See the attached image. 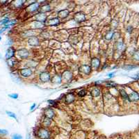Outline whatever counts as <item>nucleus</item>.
I'll return each mask as SVG.
<instances>
[{
  "label": "nucleus",
  "instance_id": "0eeeda50",
  "mask_svg": "<svg viewBox=\"0 0 139 139\" xmlns=\"http://www.w3.org/2000/svg\"><path fill=\"white\" fill-rule=\"evenodd\" d=\"M79 70H80V72H83L84 74L88 75L91 72V67L88 65H83L80 67Z\"/></svg>",
  "mask_w": 139,
  "mask_h": 139
},
{
  "label": "nucleus",
  "instance_id": "ea45409f",
  "mask_svg": "<svg viewBox=\"0 0 139 139\" xmlns=\"http://www.w3.org/2000/svg\"><path fill=\"white\" fill-rule=\"evenodd\" d=\"M114 74H115V72H111V73H109V74H108V77H110V78H111V77H113V76H114Z\"/></svg>",
  "mask_w": 139,
  "mask_h": 139
},
{
  "label": "nucleus",
  "instance_id": "ddd939ff",
  "mask_svg": "<svg viewBox=\"0 0 139 139\" xmlns=\"http://www.w3.org/2000/svg\"><path fill=\"white\" fill-rule=\"evenodd\" d=\"M139 100V95L136 92H132V93L130 94L129 96V100L131 102H134V101H137Z\"/></svg>",
  "mask_w": 139,
  "mask_h": 139
},
{
  "label": "nucleus",
  "instance_id": "a18cd8bd",
  "mask_svg": "<svg viewBox=\"0 0 139 139\" xmlns=\"http://www.w3.org/2000/svg\"><path fill=\"white\" fill-rule=\"evenodd\" d=\"M0 58H2V55L0 54Z\"/></svg>",
  "mask_w": 139,
  "mask_h": 139
},
{
  "label": "nucleus",
  "instance_id": "bb28decb",
  "mask_svg": "<svg viewBox=\"0 0 139 139\" xmlns=\"http://www.w3.org/2000/svg\"><path fill=\"white\" fill-rule=\"evenodd\" d=\"M138 66L137 65H125L124 68L125 70H132L133 69H135V68H137Z\"/></svg>",
  "mask_w": 139,
  "mask_h": 139
},
{
  "label": "nucleus",
  "instance_id": "a878e982",
  "mask_svg": "<svg viewBox=\"0 0 139 139\" xmlns=\"http://www.w3.org/2000/svg\"><path fill=\"white\" fill-rule=\"evenodd\" d=\"M6 61H7L8 65L11 67H13L15 64V61L14 59H13V58H11L9 60H6Z\"/></svg>",
  "mask_w": 139,
  "mask_h": 139
},
{
  "label": "nucleus",
  "instance_id": "c756f323",
  "mask_svg": "<svg viewBox=\"0 0 139 139\" xmlns=\"http://www.w3.org/2000/svg\"><path fill=\"white\" fill-rule=\"evenodd\" d=\"M51 120L50 118H48V117H46L45 119L44 120V122H43V124L45 126H47V127H48V126H49L51 124Z\"/></svg>",
  "mask_w": 139,
  "mask_h": 139
},
{
  "label": "nucleus",
  "instance_id": "9b49d317",
  "mask_svg": "<svg viewBox=\"0 0 139 139\" xmlns=\"http://www.w3.org/2000/svg\"><path fill=\"white\" fill-rule=\"evenodd\" d=\"M69 15V11L67 9H64L61 11L59 12L58 13V17L61 18V19H64L65 17H67Z\"/></svg>",
  "mask_w": 139,
  "mask_h": 139
},
{
  "label": "nucleus",
  "instance_id": "9d476101",
  "mask_svg": "<svg viewBox=\"0 0 139 139\" xmlns=\"http://www.w3.org/2000/svg\"><path fill=\"white\" fill-rule=\"evenodd\" d=\"M36 21H38L41 22H45L46 19H47V15L45 13H38V14L36 15Z\"/></svg>",
  "mask_w": 139,
  "mask_h": 139
},
{
  "label": "nucleus",
  "instance_id": "72a5a7b5",
  "mask_svg": "<svg viewBox=\"0 0 139 139\" xmlns=\"http://www.w3.org/2000/svg\"><path fill=\"white\" fill-rule=\"evenodd\" d=\"M86 90L83 89V90H82V91H80L79 92L78 95H79V97H84V96L86 95Z\"/></svg>",
  "mask_w": 139,
  "mask_h": 139
},
{
  "label": "nucleus",
  "instance_id": "473e14b6",
  "mask_svg": "<svg viewBox=\"0 0 139 139\" xmlns=\"http://www.w3.org/2000/svg\"><path fill=\"white\" fill-rule=\"evenodd\" d=\"M12 139H23L22 136L18 134H15L12 136Z\"/></svg>",
  "mask_w": 139,
  "mask_h": 139
},
{
  "label": "nucleus",
  "instance_id": "423d86ee",
  "mask_svg": "<svg viewBox=\"0 0 139 139\" xmlns=\"http://www.w3.org/2000/svg\"><path fill=\"white\" fill-rule=\"evenodd\" d=\"M20 75L23 77H29L32 74V70L30 68H23L19 71Z\"/></svg>",
  "mask_w": 139,
  "mask_h": 139
},
{
  "label": "nucleus",
  "instance_id": "a211bd4d",
  "mask_svg": "<svg viewBox=\"0 0 139 139\" xmlns=\"http://www.w3.org/2000/svg\"><path fill=\"white\" fill-rule=\"evenodd\" d=\"M52 82L53 83H54V84H59L61 83V81H62V79H61V77L59 76V75H56L54 77L52 78Z\"/></svg>",
  "mask_w": 139,
  "mask_h": 139
},
{
  "label": "nucleus",
  "instance_id": "f03ea898",
  "mask_svg": "<svg viewBox=\"0 0 139 139\" xmlns=\"http://www.w3.org/2000/svg\"><path fill=\"white\" fill-rule=\"evenodd\" d=\"M29 51L27 50L26 49H19L17 51V56L22 59L24 58H26L29 56Z\"/></svg>",
  "mask_w": 139,
  "mask_h": 139
},
{
  "label": "nucleus",
  "instance_id": "2eb2a0df",
  "mask_svg": "<svg viewBox=\"0 0 139 139\" xmlns=\"http://www.w3.org/2000/svg\"><path fill=\"white\" fill-rule=\"evenodd\" d=\"M74 100V95L73 94L70 93L65 96V102L67 104L72 103Z\"/></svg>",
  "mask_w": 139,
  "mask_h": 139
},
{
  "label": "nucleus",
  "instance_id": "58836bf2",
  "mask_svg": "<svg viewBox=\"0 0 139 139\" xmlns=\"http://www.w3.org/2000/svg\"><path fill=\"white\" fill-rule=\"evenodd\" d=\"M48 102L49 103V104H51L52 106H55L56 104V103L55 102V101L54 100H49L48 101Z\"/></svg>",
  "mask_w": 139,
  "mask_h": 139
},
{
  "label": "nucleus",
  "instance_id": "79ce46f5",
  "mask_svg": "<svg viewBox=\"0 0 139 139\" xmlns=\"http://www.w3.org/2000/svg\"><path fill=\"white\" fill-rule=\"evenodd\" d=\"M26 139H31V136H30V134H28L26 135Z\"/></svg>",
  "mask_w": 139,
  "mask_h": 139
},
{
  "label": "nucleus",
  "instance_id": "a19ab883",
  "mask_svg": "<svg viewBox=\"0 0 139 139\" xmlns=\"http://www.w3.org/2000/svg\"><path fill=\"white\" fill-rule=\"evenodd\" d=\"M36 104H33V105L31 106V108H30V110L31 111H33L34 109V108H35V107H36Z\"/></svg>",
  "mask_w": 139,
  "mask_h": 139
},
{
  "label": "nucleus",
  "instance_id": "b1692460",
  "mask_svg": "<svg viewBox=\"0 0 139 139\" xmlns=\"http://www.w3.org/2000/svg\"><path fill=\"white\" fill-rule=\"evenodd\" d=\"M117 49L120 51H123L125 50V45L124 44V43L123 42H122V41H120V42H119L118 43H117Z\"/></svg>",
  "mask_w": 139,
  "mask_h": 139
},
{
  "label": "nucleus",
  "instance_id": "7c9ffc66",
  "mask_svg": "<svg viewBox=\"0 0 139 139\" xmlns=\"http://www.w3.org/2000/svg\"><path fill=\"white\" fill-rule=\"evenodd\" d=\"M113 31H109L108 34H106V39H107V40H111V39L113 38Z\"/></svg>",
  "mask_w": 139,
  "mask_h": 139
},
{
  "label": "nucleus",
  "instance_id": "4c0bfd02",
  "mask_svg": "<svg viewBox=\"0 0 139 139\" xmlns=\"http://www.w3.org/2000/svg\"><path fill=\"white\" fill-rule=\"evenodd\" d=\"M115 85H116L115 83L112 82H109V83H107V84H106V86H110V87H115Z\"/></svg>",
  "mask_w": 139,
  "mask_h": 139
},
{
  "label": "nucleus",
  "instance_id": "49530a36",
  "mask_svg": "<svg viewBox=\"0 0 139 139\" xmlns=\"http://www.w3.org/2000/svg\"><path fill=\"white\" fill-rule=\"evenodd\" d=\"M138 76H139V72H138Z\"/></svg>",
  "mask_w": 139,
  "mask_h": 139
},
{
  "label": "nucleus",
  "instance_id": "37998d69",
  "mask_svg": "<svg viewBox=\"0 0 139 139\" xmlns=\"http://www.w3.org/2000/svg\"><path fill=\"white\" fill-rule=\"evenodd\" d=\"M3 32H4V31H3L2 30V29H1V30H0V34H2Z\"/></svg>",
  "mask_w": 139,
  "mask_h": 139
},
{
  "label": "nucleus",
  "instance_id": "c9c22d12",
  "mask_svg": "<svg viewBox=\"0 0 139 139\" xmlns=\"http://www.w3.org/2000/svg\"><path fill=\"white\" fill-rule=\"evenodd\" d=\"M13 43V40L11 38H8L6 41V45H8V46H11L12 44Z\"/></svg>",
  "mask_w": 139,
  "mask_h": 139
},
{
  "label": "nucleus",
  "instance_id": "4be33fe9",
  "mask_svg": "<svg viewBox=\"0 0 139 139\" xmlns=\"http://www.w3.org/2000/svg\"><path fill=\"white\" fill-rule=\"evenodd\" d=\"M43 26V24L42 22H38V21H35L33 23V27L35 29H39V28H41Z\"/></svg>",
  "mask_w": 139,
  "mask_h": 139
},
{
  "label": "nucleus",
  "instance_id": "2f4dec72",
  "mask_svg": "<svg viewBox=\"0 0 139 139\" xmlns=\"http://www.w3.org/2000/svg\"><path fill=\"white\" fill-rule=\"evenodd\" d=\"M134 60L139 61V49L134 54Z\"/></svg>",
  "mask_w": 139,
  "mask_h": 139
},
{
  "label": "nucleus",
  "instance_id": "6e6552de",
  "mask_svg": "<svg viewBox=\"0 0 139 139\" xmlns=\"http://www.w3.org/2000/svg\"><path fill=\"white\" fill-rule=\"evenodd\" d=\"M39 7V4L38 2L36 3H33V4H31L29 5L28 7L26 8V10H27V11L28 12H34V11H36L38 9Z\"/></svg>",
  "mask_w": 139,
  "mask_h": 139
},
{
  "label": "nucleus",
  "instance_id": "cd10ccee",
  "mask_svg": "<svg viewBox=\"0 0 139 139\" xmlns=\"http://www.w3.org/2000/svg\"><path fill=\"white\" fill-rule=\"evenodd\" d=\"M9 21H10V19L8 17H5V18H4V19H2V20L0 21V24L5 26V25L7 24L8 22H9Z\"/></svg>",
  "mask_w": 139,
  "mask_h": 139
},
{
  "label": "nucleus",
  "instance_id": "7ed1b4c3",
  "mask_svg": "<svg viewBox=\"0 0 139 139\" xmlns=\"http://www.w3.org/2000/svg\"><path fill=\"white\" fill-rule=\"evenodd\" d=\"M74 19L76 22L80 23V22H84V21L86 20V15H85L84 13H77L76 14L74 15Z\"/></svg>",
  "mask_w": 139,
  "mask_h": 139
},
{
  "label": "nucleus",
  "instance_id": "c85d7f7f",
  "mask_svg": "<svg viewBox=\"0 0 139 139\" xmlns=\"http://www.w3.org/2000/svg\"><path fill=\"white\" fill-rule=\"evenodd\" d=\"M6 114H7L9 117H13V118H14V119H17V116H16V115L13 112H11V111H6Z\"/></svg>",
  "mask_w": 139,
  "mask_h": 139
},
{
  "label": "nucleus",
  "instance_id": "aec40b11",
  "mask_svg": "<svg viewBox=\"0 0 139 139\" xmlns=\"http://www.w3.org/2000/svg\"><path fill=\"white\" fill-rule=\"evenodd\" d=\"M100 95V91L99 90L98 88H94L91 91V95L93 96V97H98L99 95Z\"/></svg>",
  "mask_w": 139,
  "mask_h": 139
},
{
  "label": "nucleus",
  "instance_id": "412c9836",
  "mask_svg": "<svg viewBox=\"0 0 139 139\" xmlns=\"http://www.w3.org/2000/svg\"><path fill=\"white\" fill-rule=\"evenodd\" d=\"M50 6L49 5H45L43 6V7H41V13H44L45 12H48V11H50Z\"/></svg>",
  "mask_w": 139,
  "mask_h": 139
},
{
  "label": "nucleus",
  "instance_id": "6ab92c4d",
  "mask_svg": "<svg viewBox=\"0 0 139 139\" xmlns=\"http://www.w3.org/2000/svg\"><path fill=\"white\" fill-rule=\"evenodd\" d=\"M25 1H22V0H17L13 2V5L15 8H20L22 5L24 4Z\"/></svg>",
  "mask_w": 139,
  "mask_h": 139
},
{
  "label": "nucleus",
  "instance_id": "c03bdc74",
  "mask_svg": "<svg viewBox=\"0 0 139 139\" xmlns=\"http://www.w3.org/2000/svg\"><path fill=\"white\" fill-rule=\"evenodd\" d=\"M0 41H2V37L0 36Z\"/></svg>",
  "mask_w": 139,
  "mask_h": 139
},
{
  "label": "nucleus",
  "instance_id": "20e7f679",
  "mask_svg": "<svg viewBox=\"0 0 139 139\" xmlns=\"http://www.w3.org/2000/svg\"><path fill=\"white\" fill-rule=\"evenodd\" d=\"M15 49L13 47H8L7 50L6 51V54H5V58L6 60H9L15 56Z\"/></svg>",
  "mask_w": 139,
  "mask_h": 139
},
{
  "label": "nucleus",
  "instance_id": "f704fd0d",
  "mask_svg": "<svg viewBox=\"0 0 139 139\" xmlns=\"http://www.w3.org/2000/svg\"><path fill=\"white\" fill-rule=\"evenodd\" d=\"M12 99H15V100H16V99L18 98V94L17 93H13V94H9L8 95Z\"/></svg>",
  "mask_w": 139,
  "mask_h": 139
},
{
  "label": "nucleus",
  "instance_id": "f8f14e48",
  "mask_svg": "<svg viewBox=\"0 0 139 139\" xmlns=\"http://www.w3.org/2000/svg\"><path fill=\"white\" fill-rule=\"evenodd\" d=\"M45 114L46 117L51 119L54 116V111L51 108H48L45 111Z\"/></svg>",
  "mask_w": 139,
  "mask_h": 139
},
{
  "label": "nucleus",
  "instance_id": "5701e85b",
  "mask_svg": "<svg viewBox=\"0 0 139 139\" xmlns=\"http://www.w3.org/2000/svg\"><path fill=\"white\" fill-rule=\"evenodd\" d=\"M120 93L121 95L123 98L125 99V100H129V95H127V93H126L124 89H120Z\"/></svg>",
  "mask_w": 139,
  "mask_h": 139
},
{
  "label": "nucleus",
  "instance_id": "4468645a",
  "mask_svg": "<svg viewBox=\"0 0 139 139\" xmlns=\"http://www.w3.org/2000/svg\"><path fill=\"white\" fill-rule=\"evenodd\" d=\"M100 64V61L97 58H94L91 61V66L95 69H97Z\"/></svg>",
  "mask_w": 139,
  "mask_h": 139
},
{
  "label": "nucleus",
  "instance_id": "393cba45",
  "mask_svg": "<svg viewBox=\"0 0 139 139\" xmlns=\"http://www.w3.org/2000/svg\"><path fill=\"white\" fill-rule=\"evenodd\" d=\"M17 22V20L16 19H13V20H10L9 22H8L7 24H6L5 26H4V27H7V28H8L9 29L10 28V26H13V25H14L15 23Z\"/></svg>",
  "mask_w": 139,
  "mask_h": 139
},
{
  "label": "nucleus",
  "instance_id": "39448f33",
  "mask_svg": "<svg viewBox=\"0 0 139 139\" xmlns=\"http://www.w3.org/2000/svg\"><path fill=\"white\" fill-rule=\"evenodd\" d=\"M40 80L43 83L48 82L50 80V75L49 74V73L46 72H41V74H40Z\"/></svg>",
  "mask_w": 139,
  "mask_h": 139
},
{
  "label": "nucleus",
  "instance_id": "dca6fc26",
  "mask_svg": "<svg viewBox=\"0 0 139 139\" xmlns=\"http://www.w3.org/2000/svg\"><path fill=\"white\" fill-rule=\"evenodd\" d=\"M60 23V20L57 17H54L52 19H50L48 21V24L51 25V26H56Z\"/></svg>",
  "mask_w": 139,
  "mask_h": 139
},
{
  "label": "nucleus",
  "instance_id": "1a4fd4ad",
  "mask_svg": "<svg viewBox=\"0 0 139 139\" xmlns=\"http://www.w3.org/2000/svg\"><path fill=\"white\" fill-rule=\"evenodd\" d=\"M28 43L31 46H37L39 45V40L37 37L32 36L28 40Z\"/></svg>",
  "mask_w": 139,
  "mask_h": 139
},
{
  "label": "nucleus",
  "instance_id": "f3484780",
  "mask_svg": "<svg viewBox=\"0 0 139 139\" xmlns=\"http://www.w3.org/2000/svg\"><path fill=\"white\" fill-rule=\"evenodd\" d=\"M72 77V74L71 73V72H70V71H65L64 72V73L63 74L62 77L65 80H70V79H71Z\"/></svg>",
  "mask_w": 139,
  "mask_h": 139
},
{
  "label": "nucleus",
  "instance_id": "f257e3e1",
  "mask_svg": "<svg viewBox=\"0 0 139 139\" xmlns=\"http://www.w3.org/2000/svg\"><path fill=\"white\" fill-rule=\"evenodd\" d=\"M38 136L41 139H49L50 137L49 132H48V130H47L46 129H41L39 130Z\"/></svg>",
  "mask_w": 139,
  "mask_h": 139
},
{
  "label": "nucleus",
  "instance_id": "e433bc0d",
  "mask_svg": "<svg viewBox=\"0 0 139 139\" xmlns=\"http://www.w3.org/2000/svg\"><path fill=\"white\" fill-rule=\"evenodd\" d=\"M8 134V132L6 130H2V129H0V134L6 135Z\"/></svg>",
  "mask_w": 139,
  "mask_h": 139
}]
</instances>
